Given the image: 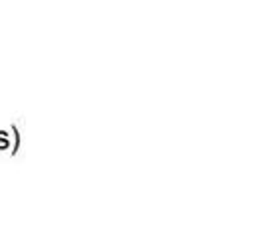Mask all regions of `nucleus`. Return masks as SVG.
<instances>
[]
</instances>
